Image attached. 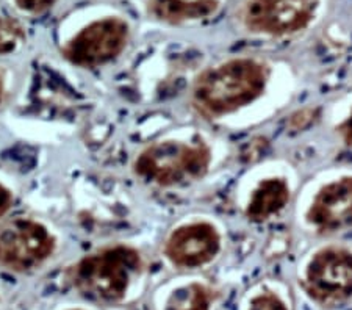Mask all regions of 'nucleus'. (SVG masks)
I'll return each mask as SVG.
<instances>
[{"label":"nucleus","instance_id":"nucleus-1","mask_svg":"<svg viewBox=\"0 0 352 310\" xmlns=\"http://www.w3.org/2000/svg\"><path fill=\"white\" fill-rule=\"evenodd\" d=\"M143 268L135 247L118 245L104 247L78 261L69 272V279L83 298L94 302L113 304L121 301L130 280Z\"/></svg>","mask_w":352,"mask_h":310},{"label":"nucleus","instance_id":"nucleus-2","mask_svg":"<svg viewBox=\"0 0 352 310\" xmlns=\"http://www.w3.org/2000/svg\"><path fill=\"white\" fill-rule=\"evenodd\" d=\"M266 72L252 60H232L196 82L192 99L197 109L212 116L230 113L263 93Z\"/></svg>","mask_w":352,"mask_h":310},{"label":"nucleus","instance_id":"nucleus-3","mask_svg":"<svg viewBox=\"0 0 352 310\" xmlns=\"http://www.w3.org/2000/svg\"><path fill=\"white\" fill-rule=\"evenodd\" d=\"M210 165V151L206 144H185L164 141L152 144L138 155L135 173L146 182L173 187L201 179Z\"/></svg>","mask_w":352,"mask_h":310},{"label":"nucleus","instance_id":"nucleus-4","mask_svg":"<svg viewBox=\"0 0 352 310\" xmlns=\"http://www.w3.org/2000/svg\"><path fill=\"white\" fill-rule=\"evenodd\" d=\"M56 236L43 223L14 218L0 228V267L14 273H30L56 251Z\"/></svg>","mask_w":352,"mask_h":310},{"label":"nucleus","instance_id":"nucleus-5","mask_svg":"<svg viewBox=\"0 0 352 310\" xmlns=\"http://www.w3.org/2000/svg\"><path fill=\"white\" fill-rule=\"evenodd\" d=\"M129 25L122 19L96 21L61 47V56L78 67H99L115 60L127 46Z\"/></svg>","mask_w":352,"mask_h":310},{"label":"nucleus","instance_id":"nucleus-6","mask_svg":"<svg viewBox=\"0 0 352 310\" xmlns=\"http://www.w3.org/2000/svg\"><path fill=\"white\" fill-rule=\"evenodd\" d=\"M309 295L318 302L333 306L352 296V252L324 250L310 262L305 278Z\"/></svg>","mask_w":352,"mask_h":310},{"label":"nucleus","instance_id":"nucleus-7","mask_svg":"<svg viewBox=\"0 0 352 310\" xmlns=\"http://www.w3.org/2000/svg\"><path fill=\"white\" fill-rule=\"evenodd\" d=\"M315 7V0H252L244 21L254 32L285 35L307 25Z\"/></svg>","mask_w":352,"mask_h":310},{"label":"nucleus","instance_id":"nucleus-8","mask_svg":"<svg viewBox=\"0 0 352 310\" xmlns=\"http://www.w3.org/2000/svg\"><path fill=\"white\" fill-rule=\"evenodd\" d=\"M219 251V235L208 223L182 225L174 230L164 246V254L177 267L196 268L208 263Z\"/></svg>","mask_w":352,"mask_h":310},{"label":"nucleus","instance_id":"nucleus-9","mask_svg":"<svg viewBox=\"0 0 352 310\" xmlns=\"http://www.w3.org/2000/svg\"><path fill=\"white\" fill-rule=\"evenodd\" d=\"M307 218L326 232L352 228V177L322 188L315 197Z\"/></svg>","mask_w":352,"mask_h":310},{"label":"nucleus","instance_id":"nucleus-10","mask_svg":"<svg viewBox=\"0 0 352 310\" xmlns=\"http://www.w3.org/2000/svg\"><path fill=\"white\" fill-rule=\"evenodd\" d=\"M289 199V190L285 180L268 179L263 180L254 191L249 202L246 215L252 221H265L270 217L279 213Z\"/></svg>","mask_w":352,"mask_h":310},{"label":"nucleus","instance_id":"nucleus-11","mask_svg":"<svg viewBox=\"0 0 352 310\" xmlns=\"http://www.w3.org/2000/svg\"><path fill=\"white\" fill-rule=\"evenodd\" d=\"M149 8L158 19L182 22L212 14L218 8V0H149Z\"/></svg>","mask_w":352,"mask_h":310},{"label":"nucleus","instance_id":"nucleus-12","mask_svg":"<svg viewBox=\"0 0 352 310\" xmlns=\"http://www.w3.org/2000/svg\"><path fill=\"white\" fill-rule=\"evenodd\" d=\"M210 293L206 287L191 284L175 290L169 298L166 310H208Z\"/></svg>","mask_w":352,"mask_h":310},{"label":"nucleus","instance_id":"nucleus-13","mask_svg":"<svg viewBox=\"0 0 352 310\" xmlns=\"http://www.w3.org/2000/svg\"><path fill=\"white\" fill-rule=\"evenodd\" d=\"M25 39V32L21 22L10 16L0 18V55H10L18 49Z\"/></svg>","mask_w":352,"mask_h":310},{"label":"nucleus","instance_id":"nucleus-14","mask_svg":"<svg viewBox=\"0 0 352 310\" xmlns=\"http://www.w3.org/2000/svg\"><path fill=\"white\" fill-rule=\"evenodd\" d=\"M249 310H287V307L274 295H260L252 301Z\"/></svg>","mask_w":352,"mask_h":310},{"label":"nucleus","instance_id":"nucleus-15","mask_svg":"<svg viewBox=\"0 0 352 310\" xmlns=\"http://www.w3.org/2000/svg\"><path fill=\"white\" fill-rule=\"evenodd\" d=\"M18 8L22 11H27V13H44L45 10L52 8L56 0H14Z\"/></svg>","mask_w":352,"mask_h":310},{"label":"nucleus","instance_id":"nucleus-16","mask_svg":"<svg viewBox=\"0 0 352 310\" xmlns=\"http://www.w3.org/2000/svg\"><path fill=\"white\" fill-rule=\"evenodd\" d=\"M14 204V195L7 185L0 182V219L5 215H8V212L13 208Z\"/></svg>","mask_w":352,"mask_h":310},{"label":"nucleus","instance_id":"nucleus-17","mask_svg":"<svg viewBox=\"0 0 352 310\" xmlns=\"http://www.w3.org/2000/svg\"><path fill=\"white\" fill-rule=\"evenodd\" d=\"M342 132H343V135H344L346 143H348V144H352V115H351L349 120L343 124Z\"/></svg>","mask_w":352,"mask_h":310},{"label":"nucleus","instance_id":"nucleus-18","mask_svg":"<svg viewBox=\"0 0 352 310\" xmlns=\"http://www.w3.org/2000/svg\"><path fill=\"white\" fill-rule=\"evenodd\" d=\"M5 93H7V87H5V77L0 71V107H2L3 100H5Z\"/></svg>","mask_w":352,"mask_h":310}]
</instances>
